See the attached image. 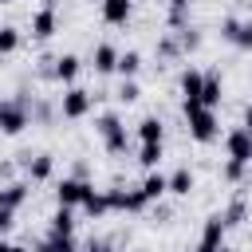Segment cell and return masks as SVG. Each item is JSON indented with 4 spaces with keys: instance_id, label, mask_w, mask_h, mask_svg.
<instances>
[{
    "instance_id": "obj_1",
    "label": "cell",
    "mask_w": 252,
    "mask_h": 252,
    "mask_svg": "<svg viewBox=\"0 0 252 252\" xmlns=\"http://www.w3.org/2000/svg\"><path fill=\"white\" fill-rule=\"evenodd\" d=\"M185 122H189V134L197 138V142H213L217 138V114L209 110V106H201V102H193V106H185Z\"/></svg>"
},
{
    "instance_id": "obj_2",
    "label": "cell",
    "mask_w": 252,
    "mask_h": 252,
    "mask_svg": "<svg viewBox=\"0 0 252 252\" xmlns=\"http://www.w3.org/2000/svg\"><path fill=\"white\" fill-rule=\"evenodd\" d=\"M98 134H102V142H106V150L110 154H126V126L118 122V114H102L98 118Z\"/></svg>"
},
{
    "instance_id": "obj_3",
    "label": "cell",
    "mask_w": 252,
    "mask_h": 252,
    "mask_svg": "<svg viewBox=\"0 0 252 252\" xmlns=\"http://www.w3.org/2000/svg\"><path fill=\"white\" fill-rule=\"evenodd\" d=\"M91 91H83V87H71V91H63V98H59V110H63V118H83L87 110H91Z\"/></svg>"
},
{
    "instance_id": "obj_4",
    "label": "cell",
    "mask_w": 252,
    "mask_h": 252,
    "mask_svg": "<svg viewBox=\"0 0 252 252\" xmlns=\"http://www.w3.org/2000/svg\"><path fill=\"white\" fill-rule=\"evenodd\" d=\"M224 146H228V161H236V165H248V161H252V130L236 126Z\"/></svg>"
},
{
    "instance_id": "obj_5",
    "label": "cell",
    "mask_w": 252,
    "mask_h": 252,
    "mask_svg": "<svg viewBox=\"0 0 252 252\" xmlns=\"http://www.w3.org/2000/svg\"><path fill=\"white\" fill-rule=\"evenodd\" d=\"M91 189H94V185H87L83 177H63V181H59V189H55V197H59V205H67V209H71V205H83Z\"/></svg>"
},
{
    "instance_id": "obj_6",
    "label": "cell",
    "mask_w": 252,
    "mask_h": 252,
    "mask_svg": "<svg viewBox=\"0 0 252 252\" xmlns=\"http://www.w3.org/2000/svg\"><path fill=\"white\" fill-rule=\"evenodd\" d=\"M224 213H213L209 220H205V232H201V244H197V252H217L220 248V240H224Z\"/></svg>"
},
{
    "instance_id": "obj_7",
    "label": "cell",
    "mask_w": 252,
    "mask_h": 252,
    "mask_svg": "<svg viewBox=\"0 0 252 252\" xmlns=\"http://www.w3.org/2000/svg\"><path fill=\"white\" fill-rule=\"evenodd\" d=\"M106 201H110V209H126V213H138L150 205L142 197V189H106Z\"/></svg>"
},
{
    "instance_id": "obj_8",
    "label": "cell",
    "mask_w": 252,
    "mask_h": 252,
    "mask_svg": "<svg viewBox=\"0 0 252 252\" xmlns=\"http://www.w3.org/2000/svg\"><path fill=\"white\" fill-rule=\"evenodd\" d=\"M24 126H28L24 102H0V130H4V134H20Z\"/></svg>"
},
{
    "instance_id": "obj_9",
    "label": "cell",
    "mask_w": 252,
    "mask_h": 252,
    "mask_svg": "<svg viewBox=\"0 0 252 252\" xmlns=\"http://www.w3.org/2000/svg\"><path fill=\"white\" fill-rule=\"evenodd\" d=\"M220 35L228 43H236V47H252V20H224Z\"/></svg>"
},
{
    "instance_id": "obj_10",
    "label": "cell",
    "mask_w": 252,
    "mask_h": 252,
    "mask_svg": "<svg viewBox=\"0 0 252 252\" xmlns=\"http://www.w3.org/2000/svg\"><path fill=\"white\" fill-rule=\"evenodd\" d=\"M55 24H59V20H55V4H43V8L32 16V35H35V39H47V35H55Z\"/></svg>"
},
{
    "instance_id": "obj_11",
    "label": "cell",
    "mask_w": 252,
    "mask_h": 252,
    "mask_svg": "<svg viewBox=\"0 0 252 252\" xmlns=\"http://www.w3.org/2000/svg\"><path fill=\"white\" fill-rule=\"evenodd\" d=\"M201 87H205V75L189 67V71L181 75V94H185V106H193V102H201Z\"/></svg>"
},
{
    "instance_id": "obj_12",
    "label": "cell",
    "mask_w": 252,
    "mask_h": 252,
    "mask_svg": "<svg viewBox=\"0 0 252 252\" xmlns=\"http://www.w3.org/2000/svg\"><path fill=\"white\" fill-rule=\"evenodd\" d=\"M51 169H55V158H51V154H35V158H28V173H32V181H47Z\"/></svg>"
},
{
    "instance_id": "obj_13",
    "label": "cell",
    "mask_w": 252,
    "mask_h": 252,
    "mask_svg": "<svg viewBox=\"0 0 252 252\" xmlns=\"http://www.w3.org/2000/svg\"><path fill=\"white\" fill-rule=\"evenodd\" d=\"M71 232H75V217H71L67 205H59L51 213V236H71Z\"/></svg>"
},
{
    "instance_id": "obj_14",
    "label": "cell",
    "mask_w": 252,
    "mask_h": 252,
    "mask_svg": "<svg viewBox=\"0 0 252 252\" xmlns=\"http://www.w3.org/2000/svg\"><path fill=\"white\" fill-rule=\"evenodd\" d=\"M102 20L106 24H126L130 20V0H102Z\"/></svg>"
},
{
    "instance_id": "obj_15",
    "label": "cell",
    "mask_w": 252,
    "mask_h": 252,
    "mask_svg": "<svg viewBox=\"0 0 252 252\" xmlns=\"http://www.w3.org/2000/svg\"><path fill=\"white\" fill-rule=\"evenodd\" d=\"M24 201H28V185H24V181H12V185L0 189V209H16V205H24Z\"/></svg>"
},
{
    "instance_id": "obj_16",
    "label": "cell",
    "mask_w": 252,
    "mask_h": 252,
    "mask_svg": "<svg viewBox=\"0 0 252 252\" xmlns=\"http://www.w3.org/2000/svg\"><path fill=\"white\" fill-rule=\"evenodd\" d=\"M217 102H220V75H217V71H209V75H205V87H201V106H209V110H213Z\"/></svg>"
},
{
    "instance_id": "obj_17",
    "label": "cell",
    "mask_w": 252,
    "mask_h": 252,
    "mask_svg": "<svg viewBox=\"0 0 252 252\" xmlns=\"http://www.w3.org/2000/svg\"><path fill=\"white\" fill-rule=\"evenodd\" d=\"M94 71H118V51L110 43H98L94 47Z\"/></svg>"
},
{
    "instance_id": "obj_18",
    "label": "cell",
    "mask_w": 252,
    "mask_h": 252,
    "mask_svg": "<svg viewBox=\"0 0 252 252\" xmlns=\"http://www.w3.org/2000/svg\"><path fill=\"white\" fill-rule=\"evenodd\" d=\"M51 75H55V79H63V83H71V79L79 75V55H59V59H55V67H51Z\"/></svg>"
},
{
    "instance_id": "obj_19",
    "label": "cell",
    "mask_w": 252,
    "mask_h": 252,
    "mask_svg": "<svg viewBox=\"0 0 252 252\" xmlns=\"http://www.w3.org/2000/svg\"><path fill=\"white\" fill-rule=\"evenodd\" d=\"M161 193H169V177H161V173H150V177L142 181V197H146V201H158Z\"/></svg>"
},
{
    "instance_id": "obj_20",
    "label": "cell",
    "mask_w": 252,
    "mask_h": 252,
    "mask_svg": "<svg viewBox=\"0 0 252 252\" xmlns=\"http://www.w3.org/2000/svg\"><path fill=\"white\" fill-rule=\"evenodd\" d=\"M138 138H142V142H161V118L146 114V118L138 122Z\"/></svg>"
},
{
    "instance_id": "obj_21",
    "label": "cell",
    "mask_w": 252,
    "mask_h": 252,
    "mask_svg": "<svg viewBox=\"0 0 252 252\" xmlns=\"http://www.w3.org/2000/svg\"><path fill=\"white\" fill-rule=\"evenodd\" d=\"M189 189H193V169H177L173 177H169V193H177V197H189Z\"/></svg>"
},
{
    "instance_id": "obj_22",
    "label": "cell",
    "mask_w": 252,
    "mask_h": 252,
    "mask_svg": "<svg viewBox=\"0 0 252 252\" xmlns=\"http://www.w3.org/2000/svg\"><path fill=\"white\" fill-rule=\"evenodd\" d=\"M118 71H122L126 79H134V75L142 71V55H138V51H122V55H118Z\"/></svg>"
},
{
    "instance_id": "obj_23",
    "label": "cell",
    "mask_w": 252,
    "mask_h": 252,
    "mask_svg": "<svg viewBox=\"0 0 252 252\" xmlns=\"http://www.w3.org/2000/svg\"><path fill=\"white\" fill-rule=\"evenodd\" d=\"M83 209H87L91 217H102V213L110 209V201H106V193H98V189H91V193H87V201H83Z\"/></svg>"
},
{
    "instance_id": "obj_24",
    "label": "cell",
    "mask_w": 252,
    "mask_h": 252,
    "mask_svg": "<svg viewBox=\"0 0 252 252\" xmlns=\"http://www.w3.org/2000/svg\"><path fill=\"white\" fill-rule=\"evenodd\" d=\"M35 252H79V248H75V240H71V236H47Z\"/></svg>"
},
{
    "instance_id": "obj_25",
    "label": "cell",
    "mask_w": 252,
    "mask_h": 252,
    "mask_svg": "<svg viewBox=\"0 0 252 252\" xmlns=\"http://www.w3.org/2000/svg\"><path fill=\"white\" fill-rule=\"evenodd\" d=\"M138 161H142L146 169H154V165L161 161V142H142V154H138Z\"/></svg>"
},
{
    "instance_id": "obj_26",
    "label": "cell",
    "mask_w": 252,
    "mask_h": 252,
    "mask_svg": "<svg viewBox=\"0 0 252 252\" xmlns=\"http://www.w3.org/2000/svg\"><path fill=\"white\" fill-rule=\"evenodd\" d=\"M16 47H20V32L12 24H4L0 28V51H16Z\"/></svg>"
},
{
    "instance_id": "obj_27",
    "label": "cell",
    "mask_w": 252,
    "mask_h": 252,
    "mask_svg": "<svg viewBox=\"0 0 252 252\" xmlns=\"http://www.w3.org/2000/svg\"><path fill=\"white\" fill-rule=\"evenodd\" d=\"M244 213H248V209H244V201H232V205H228V213H224V224H240V220H244Z\"/></svg>"
},
{
    "instance_id": "obj_28",
    "label": "cell",
    "mask_w": 252,
    "mask_h": 252,
    "mask_svg": "<svg viewBox=\"0 0 252 252\" xmlns=\"http://www.w3.org/2000/svg\"><path fill=\"white\" fill-rule=\"evenodd\" d=\"M138 94H142V91H138V83H134V79H126V83H122V91H118V98H122V102H134Z\"/></svg>"
},
{
    "instance_id": "obj_29",
    "label": "cell",
    "mask_w": 252,
    "mask_h": 252,
    "mask_svg": "<svg viewBox=\"0 0 252 252\" xmlns=\"http://www.w3.org/2000/svg\"><path fill=\"white\" fill-rule=\"evenodd\" d=\"M240 173H244V165H236V161L224 165V177H228V181H240Z\"/></svg>"
},
{
    "instance_id": "obj_30",
    "label": "cell",
    "mask_w": 252,
    "mask_h": 252,
    "mask_svg": "<svg viewBox=\"0 0 252 252\" xmlns=\"http://www.w3.org/2000/svg\"><path fill=\"white\" fill-rule=\"evenodd\" d=\"M12 224H16V220H12V209H0V236H4Z\"/></svg>"
},
{
    "instance_id": "obj_31",
    "label": "cell",
    "mask_w": 252,
    "mask_h": 252,
    "mask_svg": "<svg viewBox=\"0 0 252 252\" xmlns=\"http://www.w3.org/2000/svg\"><path fill=\"white\" fill-rule=\"evenodd\" d=\"M87 252H110V244H106V240H91V244H87Z\"/></svg>"
},
{
    "instance_id": "obj_32",
    "label": "cell",
    "mask_w": 252,
    "mask_h": 252,
    "mask_svg": "<svg viewBox=\"0 0 252 252\" xmlns=\"http://www.w3.org/2000/svg\"><path fill=\"white\" fill-rule=\"evenodd\" d=\"M0 252H24L20 244H8V240H0Z\"/></svg>"
},
{
    "instance_id": "obj_33",
    "label": "cell",
    "mask_w": 252,
    "mask_h": 252,
    "mask_svg": "<svg viewBox=\"0 0 252 252\" xmlns=\"http://www.w3.org/2000/svg\"><path fill=\"white\" fill-rule=\"evenodd\" d=\"M244 130H252V106L244 110Z\"/></svg>"
},
{
    "instance_id": "obj_34",
    "label": "cell",
    "mask_w": 252,
    "mask_h": 252,
    "mask_svg": "<svg viewBox=\"0 0 252 252\" xmlns=\"http://www.w3.org/2000/svg\"><path fill=\"white\" fill-rule=\"evenodd\" d=\"M169 4H173V8H185V4H189V0H169Z\"/></svg>"
},
{
    "instance_id": "obj_35",
    "label": "cell",
    "mask_w": 252,
    "mask_h": 252,
    "mask_svg": "<svg viewBox=\"0 0 252 252\" xmlns=\"http://www.w3.org/2000/svg\"><path fill=\"white\" fill-rule=\"evenodd\" d=\"M0 4H8V0H0Z\"/></svg>"
}]
</instances>
